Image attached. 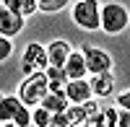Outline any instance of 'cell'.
I'll return each mask as SVG.
<instances>
[{"mask_svg": "<svg viewBox=\"0 0 130 127\" xmlns=\"http://www.w3.org/2000/svg\"><path fill=\"white\" fill-rule=\"evenodd\" d=\"M91 124H94V127H117V112H115V109H107L104 114H102V112L94 114V117H91Z\"/></svg>", "mask_w": 130, "mask_h": 127, "instance_id": "14", "label": "cell"}, {"mask_svg": "<svg viewBox=\"0 0 130 127\" xmlns=\"http://www.w3.org/2000/svg\"><path fill=\"white\" fill-rule=\"evenodd\" d=\"M10 52H13V47H10L8 36H3V34H0V62H3V60H8V57H10Z\"/></svg>", "mask_w": 130, "mask_h": 127, "instance_id": "20", "label": "cell"}, {"mask_svg": "<svg viewBox=\"0 0 130 127\" xmlns=\"http://www.w3.org/2000/svg\"><path fill=\"white\" fill-rule=\"evenodd\" d=\"M18 107H21V101H18L16 96H5V99H0V122L13 119V114H16Z\"/></svg>", "mask_w": 130, "mask_h": 127, "instance_id": "13", "label": "cell"}, {"mask_svg": "<svg viewBox=\"0 0 130 127\" xmlns=\"http://www.w3.org/2000/svg\"><path fill=\"white\" fill-rule=\"evenodd\" d=\"M21 29H24V16L13 13L8 8H0V34L3 36H16Z\"/></svg>", "mask_w": 130, "mask_h": 127, "instance_id": "6", "label": "cell"}, {"mask_svg": "<svg viewBox=\"0 0 130 127\" xmlns=\"http://www.w3.org/2000/svg\"><path fill=\"white\" fill-rule=\"evenodd\" d=\"M47 127H73V122L60 112V114H52V117H50V124Z\"/></svg>", "mask_w": 130, "mask_h": 127, "instance_id": "19", "label": "cell"}, {"mask_svg": "<svg viewBox=\"0 0 130 127\" xmlns=\"http://www.w3.org/2000/svg\"><path fill=\"white\" fill-rule=\"evenodd\" d=\"M47 91H50V86H47L44 70H34V73L24 80V86H21L18 101H21V104H39L42 99H44Z\"/></svg>", "mask_w": 130, "mask_h": 127, "instance_id": "1", "label": "cell"}, {"mask_svg": "<svg viewBox=\"0 0 130 127\" xmlns=\"http://www.w3.org/2000/svg\"><path fill=\"white\" fill-rule=\"evenodd\" d=\"M117 127H130V112L122 109V117H117Z\"/></svg>", "mask_w": 130, "mask_h": 127, "instance_id": "23", "label": "cell"}, {"mask_svg": "<svg viewBox=\"0 0 130 127\" xmlns=\"http://www.w3.org/2000/svg\"><path fill=\"white\" fill-rule=\"evenodd\" d=\"M81 107H83V112H86V119H91L94 114H99V107H96V101H91V99H86Z\"/></svg>", "mask_w": 130, "mask_h": 127, "instance_id": "22", "label": "cell"}, {"mask_svg": "<svg viewBox=\"0 0 130 127\" xmlns=\"http://www.w3.org/2000/svg\"><path fill=\"white\" fill-rule=\"evenodd\" d=\"M68 5V0H37V8H42V10H60V8H65Z\"/></svg>", "mask_w": 130, "mask_h": 127, "instance_id": "18", "label": "cell"}, {"mask_svg": "<svg viewBox=\"0 0 130 127\" xmlns=\"http://www.w3.org/2000/svg\"><path fill=\"white\" fill-rule=\"evenodd\" d=\"M13 122H16L18 127H29V122H31V114H29V109H26V104H21V107L16 109V114H13Z\"/></svg>", "mask_w": 130, "mask_h": 127, "instance_id": "16", "label": "cell"}, {"mask_svg": "<svg viewBox=\"0 0 130 127\" xmlns=\"http://www.w3.org/2000/svg\"><path fill=\"white\" fill-rule=\"evenodd\" d=\"M62 93H65V99L73 101V104H83L86 99H91V88H89V83H86L83 78H78V80H68Z\"/></svg>", "mask_w": 130, "mask_h": 127, "instance_id": "7", "label": "cell"}, {"mask_svg": "<svg viewBox=\"0 0 130 127\" xmlns=\"http://www.w3.org/2000/svg\"><path fill=\"white\" fill-rule=\"evenodd\" d=\"M0 127H16V124H0Z\"/></svg>", "mask_w": 130, "mask_h": 127, "instance_id": "26", "label": "cell"}, {"mask_svg": "<svg viewBox=\"0 0 130 127\" xmlns=\"http://www.w3.org/2000/svg\"><path fill=\"white\" fill-rule=\"evenodd\" d=\"M112 75L109 73H96L94 75V80L89 83V88H91V93H96V96H109L112 93Z\"/></svg>", "mask_w": 130, "mask_h": 127, "instance_id": "11", "label": "cell"}, {"mask_svg": "<svg viewBox=\"0 0 130 127\" xmlns=\"http://www.w3.org/2000/svg\"><path fill=\"white\" fill-rule=\"evenodd\" d=\"M50 117H52V114H50L44 107H39L34 114H31V122H34L37 127H47V124H50Z\"/></svg>", "mask_w": 130, "mask_h": 127, "instance_id": "17", "label": "cell"}, {"mask_svg": "<svg viewBox=\"0 0 130 127\" xmlns=\"http://www.w3.org/2000/svg\"><path fill=\"white\" fill-rule=\"evenodd\" d=\"M65 117H68L73 124H81V122H89V119H86V112H83V107H81V104H68V107H65Z\"/></svg>", "mask_w": 130, "mask_h": 127, "instance_id": "15", "label": "cell"}, {"mask_svg": "<svg viewBox=\"0 0 130 127\" xmlns=\"http://www.w3.org/2000/svg\"><path fill=\"white\" fill-rule=\"evenodd\" d=\"M83 62H86V70H91L94 75L96 73H109V68H112V57L96 47H89L83 52Z\"/></svg>", "mask_w": 130, "mask_h": 127, "instance_id": "4", "label": "cell"}, {"mask_svg": "<svg viewBox=\"0 0 130 127\" xmlns=\"http://www.w3.org/2000/svg\"><path fill=\"white\" fill-rule=\"evenodd\" d=\"M78 127H94V124H86V122H81V124H78Z\"/></svg>", "mask_w": 130, "mask_h": 127, "instance_id": "25", "label": "cell"}, {"mask_svg": "<svg viewBox=\"0 0 130 127\" xmlns=\"http://www.w3.org/2000/svg\"><path fill=\"white\" fill-rule=\"evenodd\" d=\"M44 78H47L50 91H62V86L68 83V75H65V70H62V68H52V65H47V68H44Z\"/></svg>", "mask_w": 130, "mask_h": 127, "instance_id": "12", "label": "cell"}, {"mask_svg": "<svg viewBox=\"0 0 130 127\" xmlns=\"http://www.w3.org/2000/svg\"><path fill=\"white\" fill-rule=\"evenodd\" d=\"M68 55H70V44H68L65 39H55V41L47 47V65L62 68L65 60H68Z\"/></svg>", "mask_w": 130, "mask_h": 127, "instance_id": "8", "label": "cell"}, {"mask_svg": "<svg viewBox=\"0 0 130 127\" xmlns=\"http://www.w3.org/2000/svg\"><path fill=\"white\" fill-rule=\"evenodd\" d=\"M3 8L13 10V13H21L24 16V0H3Z\"/></svg>", "mask_w": 130, "mask_h": 127, "instance_id": "21", "label": "cell"}, {"mask_svg": "<svg viewBox=\"0 0 130 127\" xmlns=\"http://www.w3.org/2000/svg\"><path fill=\"white\" fill-rule=\"evenodd\" d=\"M99 26L107 31V34H120V31L127 26V10L122 5H104L102 13H99Z\"/></svg>", "mask_w": 130, "mask_h": 127, "instance_id": "2", "label": "cell"}, {"mask_svg": "<svg viewBox=\"0 0 130 127\" xmlns=\"http://www.w3.org/2000/svg\"><path fill=\"white\" fill-rule=\"evenodd\" d=\"M120 104H122V109H127V107H130V93H127V91L120 96Z\"/></svg>", "mask_w": 130, "mask_h": 127, "instance_id": "24", "label": "cell"}, {"mask_svg": "<svg viewBox=\"0 0 130 127\" xmlns=\"http://www.w3.org/2000/svg\"><path fill=\"white\" fill-rule=\"evenodd\" d=\"M39 107H44L50 114H60V112H65V107H68V99H65L62 91H47L44 99L39 101Z\"/></svg>", "mask_w": 130, "mask_h": 127, "instance_id": "10", "label": "cell"}, {"mask_svg": "<svg viewBox=\"0 0 130 127\" xmlns=\"http://www.w3.org/2000/svg\"><path fill=\"white\" fill-rule=\"evenodd\" d=\"M0 99H3V96H0Z\"/></svg>", "mask_w": 130, "mask_h": 127, "instance_id": "27", "label": "cell"}, {"mask_svg": "<svg viewBox=\"0 0 130 127\" xmlns=\"http://www.w3.org/2000/svg\"><path fill=\"white\" fill-rule=\"evenodd\" d=\"M47 68V49L39 44H29L24 52V73H34V70H44Z\"/></svg>", "mask_w": 130, "mask_h": 127, "instance_id": "5", "label": "cell"}, {"mask_svg": "<svg viewBox=\"0 0 130 127\" xmlns=\"http://www.w3.org/2000/svg\"><path fill=\"white\" fill-rule=\"evenodd\" d=\"M62 70H65V75H68V80H78V78H83V75H86L83 55H81V52H70L68 60H65V65H62Z\"/></svg>", "mask_w": 130, "mask_h": 127, "instance_id": "9", "label": "cell"}, {"mask_svg": "<svg viewBox=\"0 0 130 127\" xmlns=\"http://www.w3.org/2000/svg\"><path fill=\"white\" fill-rule=\"evenodd\" d=\"M73 21L83 29H99V3L96 0H78L73 8Z\"/></svg>", "mask_w": 130, "mask_h": 127, "instance_id": "3", "label": "cell"}]
</instances>
